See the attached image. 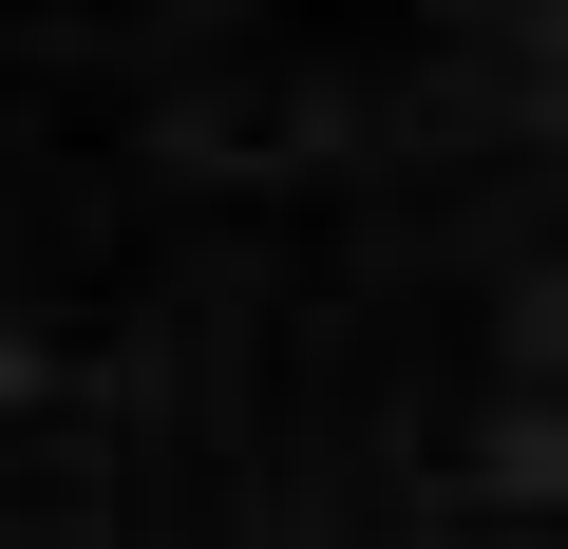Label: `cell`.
<instances>
[{
    "instance_id": "obj_1",
    "label": "cell",
    "mask_w": 568,
    "mask_h": 549,
    "mask_svg": "<svg viewBox=\"0 0 568 549\" xmlns=\"http://www.w3.org/2000/svg\"><path fill=\"white\" fill-rule=\"evenodd\" d=\"M0 549H568V0L0 20Z\"/></svg>"
}]
</instances>
